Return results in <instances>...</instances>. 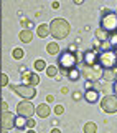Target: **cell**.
I'll return each instance as SVG.
<instances>
[{
	"label": "cell",
	"instance_id": "1",
	"mask_svg": "<svg viewBox=\"0 0 117 133\" xmlns=\"http://www.w3.org/2000/svg\"><path fill=\"white\" fill-rule=\"evenodd\" d=\"M79 62V57L76 55V52H71V50H63L58 53V68L61 70V75L64 77L66 72L71 68H76Z\"/></svg>",
	"mask_w": 117,
	"mask_h": 133
},
{
	"label": "cell",
	"instance_id": "2",
	"mask_svg": "<svg viewBox=\"0 0 117 133\" xmlns=\"http://www.w3.org/2000/svg\"><path fill=\"white\" fill-rule=\"evenodd\" d=\"M71 32V25L69 22H66L64 18H53L49 23V35H53V38L63 40L69 35Z\"/></svg>",
	"mask_w": 117,
	"mask_h": 133
},
{
	"label": "cell",
	"instance_id": "3",
	"mask_svg": "<svg viewBox=\"0 0 117 133\" xmlns=\"http://www.w3.org/2000/svg\"><path fill=\"white\" fill-rule=\"evenodd\" d=\"M97 63L102 66L104 70H117V53L114 48H107L99 52Z\"/></svg>",
	"mask_w": 117,
	"mask_h": 133
},
{
	"label": "cell",
	"instance_id": "4",
	"mask_svg": "<svg viewBox=\"0 0 117 133\" xmlns=\"http://www.w3.org/2000/svg\"><path fill=\"white\" fill-rule=\"evenodd\" d=\"M81 77L84 78L86 82H99V80H102V77H104V68L99 63H96V65H82L81 66Z\"/></svg>",
	"mask_w": 117,
	"mask_h": 133
},
{
	"label": "cell",
	"instance_id": "5",
	"mask_svg": "<svg viewBox=\"0 0 117 133\" xmlns=\"http://www.w3.org/2000/svg\"><path fill=\"white\" fill-rule=\"evenodd\" d=\"M106 33H115L117 32V14L112 10H104L101 17V27Z\"/></svg>",
	"mask_w": 117,
	"mask_h": 133
},
{
	"label": "cell",
	"instance_id": "6",
	"mask_svg": "<svg viewBox=\"0 0 117 133\" xmlns=\"http://www.w3.org/2000/svg\"><path fill=\"white\" fill-rule=\"evenodd\" d=\"M10 87V90L13 91V93L16 95H20L23 100H33L36 97V90H35V87H30V85H8Z\"/></svg>",
	"mask_w": 117,
	"mask_h": 133
},
{
	"label": "cell",
	"instance_id": "7",
	"mask_svg": "<svg viewBox=\"0 0 117 133\" xmlns=\"http://www.w3.org/2000/svg\"><path fill=\"white\" fill-rule=\"evenodd\" d=\"M99 103H101V110L106 111V113H117V97L115 95H106V97H102L99 100Z\"/></svg>",
	"mask_w": 117,
	"mask_h": 133
},
{
	"label": "cell",
	"instance_id": "8",
	"mask_svg": "<svg viewBox=\"0 0 117 133\" xmlns=\"http://www.w3.org/2000/svg\"><path fill=\"white\" fill-rule=\"evenodd\" d=\"M35 105L31 103V100H22V102L16 105V115L25 116V118H31L35 115Z\"/></svg>",
	"mask_w": 117,
	"mask_h": 133
},
{
	"label": "cell",
	"instance_id": "9",
	"mask_svg": "<svg viewBox=\"0 0 117 133\" xmlns=\"http://www.w3.org/2000/svg\"><path fill=\"white\" fill-rule=\"evenodd\" d=\"M97 57H99V52L96 48L86 50V52H82L81 65H96V63H97Z\"/></svg>",
	"mask_w": 117,
	"mask_h": 133
},
{
	"label": "cell",
	"instance_id": "10",
	"mask_svg": "<svg viewBox=\"0 0 117 133\" xmlns=\"http://www.w3.org/2000/svg\"><path fill=\"white\" fill-rule=\"evenodd\" d=\"M22 80H23V85H30V87H36L40 85V75L38 73H33V72H28V70H25L22 72Z\"/></svg>",
	"mask_w": 117,
	"mask_h": 133
},
{
	"label": "cell",
	"instance_id": "11",
	"mask_svg": "<svg viewBox=\"0 0 117 133\" xmlns=\"http://www.w3.org/2000/svg\"><path fill=\"white\" fill-rule=\"evenodd\" d=\"M0 125H2L3 130L15 128V115L10 113V111H2V115H0Z\"/></svg>",
	"mask_w": 117,
	"mask_h": 133
},
{
	"label": "cell",
	"instance_id": "12",
	"mask_svg": "<svg viewBox=\"0 0 117 133\" xmlns=\"http://www.w3.org/2000/svg\"><path fill=\"white\" fill-rule=\"evenodd\" d=\"M82 98H84L87 103H97L99 100H101V95H99V91H97V90L89 88V90H86V91H84Z\"/></svg>",
	"mask_w": 117,
	"mask_h": 133
},
{
	"label": "cell",
	"instance_id": "13",
	"mask_svg": "<svg viewBox=\"0 0 117 133\" xmlns=\"http://www.w3.org/2000/svg\"><path fill=\"white\" fill-rule=\"evenodd\" d=\"M35 115H38L40 118H48L51 115V107L48 103H40L38 107L35 108Z\"/></svg>",
	"mask_w": 117,
	"mask_h": 133
},
{
	"label": "cell",
	"instance_id": "14",
	"mask_svg": "<svg viewBox=\"0 0 117 133\" xmlns=\"http://www.w3.org/2000/svg\"><path fill=\"white\" fill-rule=\"evenodd\" d=\"M18 38H20V42H23V43H30L33 40V32L30 28H23V30L18 33Z\"/></svg>",
	"mask_w": 117,
	"mask_h": 133
},
{
	"label": "cell",
	"instance_id": "15",
	"mask_svg": "<svg viewBox=\"0 0 117 133\" xmlns=\"http://www.w3.org/2000/svg\"><path fill=\"white\" fill-rule=\"evenodd\" d=\"M64 77L68 78L69 82H78L79 77H81V70H79V66H76V68H71V70H68V72H66Z\"/></svg>",
	"mask_w": 117,
	"mask_h": 133
},
{
	"label": "cell",
	"instance_id": "16",
	"mask_svg": "<svg viewBox=\"0 0 117 133\" xmlns=\"http://www.w3.org/2000/svg\"><path fill=\"white\" fill-rule=\"evenodd\" d=\"M36 35H38L40 38H46L49 35V25L48 23H40L38 28H36Z\"/></svg>",
	"mask_w": 117,
	"mask_h": 133
},
{
	"label": "cell",
	"instance_id": "17",
	"mask_svg": "<svg viewBox=\"0 0 117 133\" xmlns=\"http://www.w3.org/2000/svg\"><path fill=\"white\" fill-rule=\"evenodd\" d=\"M61 50H60V45L56 43V42H49V43L46 45V53L48 55H58V53H60Z\"/></svg>",
	"mask_w": 117,
	"mask_h": 133
},
{
	"label": "cell",
	"instance_id": "18",
	"mask_svg": "<svg viewBox=\"0 0 117 133\" xmlns=\"http://www.w3.org/2000/svg\"><path fill=\"white\" fill-rule=\"evenodd\" d=\"M15 128L16 130H27V118L16 115L15 116Z\"/></svg>",
	"mask_w": 117,
	"mask_h": 133
},
{
	"label": "cell",
	"instance_id": "19",
	"mask_svg": "<svg viewBox=\"0 0 117 133\" xmlns=\"http://www.w3.org/2000/svg\"><path fill=\"white\" fill-rule=\"evenodd\" d=\"M115 78H117V70H104L102 80H106V82H114Z\"/></svg>",
	"mask_w": 117,
	"mask_h": 133
},
{
	"label": "cell",
	"instance_id": "20",
	"mask_svg": "<svg viewBox=\"0 0 117 133\" xmlns=\"http://www.w3.org/2000/svg\"><path fill=\"white\" fill-rule=\"evenodd\" d=\"M82 130H84V133H97V125L94 122H87V123H84Z\"/></svg>",
	"mask_w": 117,
	"mask_h": 133
},
{
	"label": "cell",
	"instance_id": "21",
	"mask_svg": "<svg viewBox=\"0 0 117 133\" xmlns=\"http://www.w3.org/2000/svg\"><path fill=\"white\" fill-rule=\"evenodd\" d=\"M58 66H55V65H46V68H45V72H46V75L49 78H55L56 75H58Z\"/></svg>",
	"mask_w": 117,
	"mask_h": 133
},
{
	"label": "cell",
	"instance_id": "22",
	"mask_svg": "<svg viewBox=\"0 0 117 133\" xmlns=\"http://www.w3.org/2000/svg\"><path fill=\"white\" fill-rule=\"evenodd\" d=\"M94 35H96V38H97L99 42H107V38H109V33H106L102 28H97Z\"/></svg>",
	"mask_w": 117,
	"mask_h": 133
},
{
	"label": "cell",
	"instance_id": "23",
	"mask_svg": "<svg viewBox=\"0 0 117 133\" xmlns=\"http://www.w3.org/2000/svg\"><path fill=\"white\" fill-rule=\"evenodd\" d=\"M33 68H35L36 72H41V70L46 68V62H45L43 58H38V60H35V63H33Z\"/></svg>",
	"mask_w": 117,
	"mask_h": 133
},
{
	"label": "cell",
	"instance_id": "24",
	"mask_svg": "<svg viewBox=\"0 0 117 133\" xmlns=\"http://www.w3.org/2000/svg\"><path fill=\"white\" fill-rule=\"evenodd\" d=\"M12 57L15 58V60H22V58L25 57V52L22 48H13V52H12Z\"/></svg>",
	"mask_w": 117,
	"mask_h": 133
},
{
	"label": "cell",
	"instance_id": "25",
	"mask_svg": "<svg viewBox=\"0 0 117 133\" xmlns=\"http://www.w3.org/2000/svg\"><path fill=\"white\" fill-rule=\"evenodd\" d=\"M10 82H8V77L5 73H0V87H8Z\"/></svg>",
	"mask_w": 117,
	"mask_h": 133
},
{
	"label": "cell",
	"instance_id": "26",
	"mask_svg": "<svg viewBox=\"0 0 117 133\" xmlns=\"http://www.w3.org/2000/svg\"><path fill=\"white\" fill-rule=\"evenodd\" d=\"M53 111H55V115H63L64 113V105H56L53 108Z\"/></svg>",
	"mask_w": 117,
	"mask_h": 133
},
{
	"label": "cell",
	"instance_id": "27",
	"mask_svg": "<svg viewBox=\"0 0 117 133\" xmlns=\"http://www.w3.org/2000/svg\"><path fill=\"white\" fill-rule=\"evenodd\" d=\"M35 125H36V122L33 118H27V128H35Z\"/></svg>",
	"mask_w": 117,
	"mask_h": 133
},
{
	"label": "cell",
	"instance_id": "28",
	"mask_svg": "<svg viewBox=\"0 0 117 133\" xmlns=\"http://www.w3.org/2000/svg\"><path fill=\"white\" fill-rule=\"evenodd\" d=\"M81 98H82V95L79 93V91H74V93H73V100H74V102H78V100H81Z\"/></svg>",
	"mask_w": 117,
	"mask_h": 133
},
{
	"label": "cell",
	"instance_id": "29",
	"mask_svg": "<svg viewBox=\"0 0 117 133\" xmlns=\"http://www.w3.org/2000/svg\"><path fill=\"white\" fill-rule=\"evenodd\" d=\"M22 25H23V27H27V28H30L31 22H30V20H27V18H22Z\"/></svg>",
	"mask_w": 117,
	"mask_h": 133
},
{
	"label": "cell",
	"instance_id": "30",
	"mask_svg": "<svg viewBox=\"0 0 117 133\" xmlns=\"http://www.w3.org/2000/svg\"><path fill=\"white\" fill-rule=\"evenodd\" d=\"M0 108H2V111H8V103L2 102V103H0Z\"/></svg>",
	"mask_w": 117,
	"mask_h": 133
},
{
	"label": "cell",
	"instance_id": "31",
	"mask_svg": "<svg viewBox=\"0 0 117 133\" xmlns=\"http://www.w3.org/2000/svg\"><path fill=\"white\" fill-rule=\"evenodd\" d=\"M76 48H78V43H71L68 50H71V52H76Z\"/></svg>",
	"mask_w": 117,
	"mask_h": 133
},
{
	"label": "cell",
	"instance_id": "32",
	"mask_svg": "<svg viewBox=\"0 0 117 133\" xmlns=\"http://www.w3.org/2000/svg\"><path fill=\"white\" fill-rule=\"evenodd\" d=\"M114 95H115V97H117V78H115V80H114Z\"/></svg>",
	"mask_w": 117,
	"mask_h": 133
},
{
	"label": "cell",
	"instance_id": "33",
	"mask_svg": "<svg viewBox=\"0 0 117 133\" xmlns=\"http://www.w3.org/2000/svg\"><path fill=\"white\" fill-rule=\"evenodd\" d=\"M89 88H93V82H86V90H89Z\"/></svg>",
	"mask_w": 117,
	"mask_h": 133
},
{
	"label": "cell",
	"instance_id": "34",
	"mask_svg": "<svg viewBox=\"0 0 117 133\" xmlns=\"http://www.w3.org/2000/svg\"><path fill=\"white\" fill-rule=\"evenodd\" d=\"M61 93H69V90H68V87H63V88H61Z\"/></svg>",
	"mask_w": 117,
	"mask_h": 133
},
{
	"label": "cell",
	"instance_id": "35",
	"mask_svg": "<svg viewBox=\"0 0 117 133\" xmlns=\"http://www.w3.org/2000/svg\"><path fill=\"white\" fill-rule=\"evenodd\" d=\"M53 102V95H48L46 97V103H51Z\"/></svg>",
	"mask_w": 117,
	"mask_h": 133
},
{
	"label": "cell",
	"instance_id": "36",
	"mask_svg": "<svg viewBox=\"0 0 117 133\" xmlns=\"http://www.w3.org/2000/svg\"><path fill=\"white\" fill-rule=\"evenodd\" d=\"M49 133H61V130H58V128H51V131Z\"/></svg>",
	"mask_w": 117,
	"mask_h": 133
},
{
	"label": "cell",
	"instance_id": "37",
	"mask_svg": "<svg viewBox=\"0 0 117 133\" xmlns=\"http://www.w3.org/2000/svg\"><path fill=\"white\" fill-rule=\"evenodd\" d=\"M73 2H74V3H76V5H81V3H82V2H84V0H73Z\"/></svg>",
	"mask_w": 117,
	"mask_h": 133
},
{
	"label": "cell",
	"instance_id": "38",
	"mask_svg": "<svg viewBox=\"0 0 117 133\" xmlns=\"http://www.w3.org/2000/svg\"><path fill=\"white\" fill-rule=\"evenodd\" d=\"M27 133H36V131L33 130V128H28V130H27Z\"/></svg>",
	"mask_w": 117,
	"mask_h": 133
},
{
	"label": "cell",
	"instance_id": "39",
	"mask_svg": "<svg viewBox=\"0 0 117 133\" xmlns=\"http://www.w3.org/2000/svg\"><path fill=\"white\" fill-rule=\"evenodd\" d=\"M2 133H8V130H2Z\"/></svg>",
	"mask_w": 117,
	"mask_h": 133
},
{
	"label": "cell",
	"instance_id": "40",
	"mask_svg": "<svg viewBox=\"0 0 117 133\" xmlns=\"http://www.w3.org/2000/svg\"><path fill=\"white\" fill-rule=\"evenodd\" d=\"M115 14H117V8H115Z\"/></svg>",
	"mask_w": 117,
	"mask_h": 133
}]
</instances>
